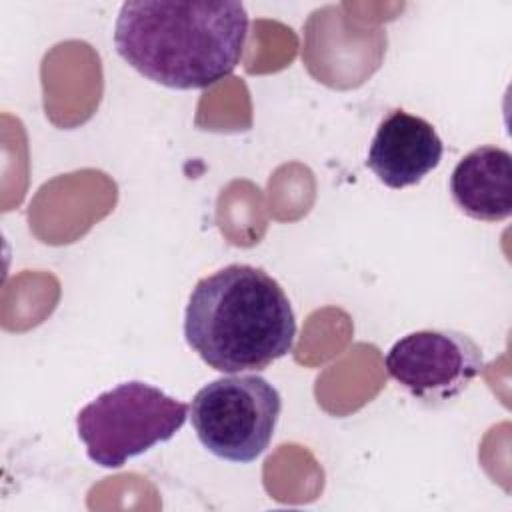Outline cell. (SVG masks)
Here are the masks:
<instances>
[{
    "instance_id": "1",
    "label": "cell",
    "mask_w": 512,
    "mask_h": 512,
    "mask_svg": "<svg viewBox=\"0 0 512 512\" xmlns=\"http://www.w3.org/2000/svg\"><path fill=\"white\" fill-rule=\"evenodd\" d=\"M248 14L234 0H132L120 6L114 46L144 78L176 88H208L240 62Z\"/></svg>"
},
{
    "instance_id": "2",
    "label": "cell",
    "mask_w": 512,
    "mask_h": 512,
    "mask_svg": "<svg viewBox=\"0 0 512 512\" xmlns=\"http://www.w3.org/2000/svg\"><path fill=\"white\" fill-rule=\"evenodd\" d=\"M188 346L214 370H264L294 348L296 318L262 268L230 264L196 282L184 314Z\"/></svg>"
},
{
    "instance_id": "3",
    "label": "cell",
    "mask_w": 512,
    "mask_h": 512,
    "mask_svg": "<svg viewBox=\"0 0 512 512\" xmlns=\"http://www.w3.org/2000/svg\"><path fill=\"white\" fill-rule=\"evenodd\" d=\"M186 416L184 402L132 380L88 402L76 416V430L94 464L120 468L154 444L170 440Z\"/></svg>"
},
{
    "instance_id": "4",
    "label": "cell",
    "mask_w": 512,
    "mask_h": 512,
    "mask_svg": "<svg viewBox=\"0 0 512 512\" xmlns=\"http://www.w3.org/2000/svg\"><path fill=\"white\" fill-rule=\"evenodd\" d=\"M282 410L278 390L262 376H224L202 386L190 420L200 444L214 456L248 464L270 444Z\"/></svg>"
},
{
    "instance_id": "5",
    "label": "cell",
    "mask_w": 512,
    "mask_h": 512,
    "mask_svg": "<svg viewBox=\"0 0 512 512\" xmlns=\"http://www.w3.org/2000/svg\"><path fill=\"white\" fill-rule=\"evenodd\" d=\"M384 366L416 400L440 406L460 396L482 372L484 354L464 332L418 330L392 344Z\"/></svg>"
},
{
    "instance_id": "6",
    "label": "cell",
    "mask_w": 512,
    "mask_h": 512,
    "mask_svg": "<svg viewBox=\"0 0 512 512\" xmlns=\"http://www.w3.org/2000/svg\"><path fill=\"white\" fill-rule=\"evenodd\" d=\"M444 144L434 126L402 108L378 124L368 148L366 166L394 190L418 184L442 160Z\"/></svg>"
},
{
    "instance_id": "7",
    "label": "cell",
    "mask_w": 512,
    "mask_h": 512,
    "mask_svg": "<svg viewBox=\"0 0 512 512\" xmlns=\"http://www.w3.org/2000/svg\"><path fill=\"white\" fill-rule=\"evenodd\" d=\"M450 194L470 218L500 222L512 214V156L500 146H478L452 170Z\"/></svg>"
}]
</instances>
